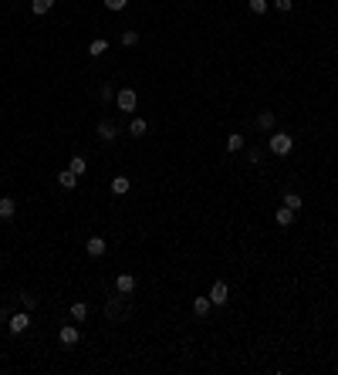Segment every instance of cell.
Masks as SVG:
<instances>
[{"label": "cell", "instance_id": "obj_1", "mask_svg": "<svg viewBox=\"0 0 338 375\" xmlns=\"http://www.w3.org/2000/svg\"><path fill=\"white\" fill-rule=\"evenodd\" d=\"M267 149H271L274 155H288L291 149H294V139H291V135H284V132H274L271 139H267Z\"/></svg>", "mask_w": 338, "mask_h": 375}, {"label": "cell", "instance_id": "obj_2", "mask_svg": "<svg viewBox=\"0 0 338 375\" xmlns=\"http://www.w3.org/2000/svg\"><path fill=\"white\" fill-rule=\"evenodd\" d=\"M115 102H119V108L122 112H136V105H139V95L132 88H122L119 95H115Z\"/></svg>", "mask_w": 338, "mask_h": 375}, {"label": "cell", "instance_id": "obj_3", "mask_svg": "<svg viewBox=\"0 0 338 375\" xmlns=\"http://www.w3.org/2000/svg\"><path fill=\"white\" fill-rule=\"evenodd\" d=\"M7 328H10L14 334H24L27 328H31V311H21V314H14V318L7 321Z\"/></svg>", "mask_w": 338, "mask_h": 375}, {"label": "cell", "instance_id": "obj_4", "mask_svg": "<svg viewBox=\"0 0 338 375\" xmlns=\"http://www.w3.org/2000/svg\"><path fill=\"white\" fill-rule=\"evenodd\" d=\"M98 139H102V142H112L115 139V135H119V125H115L112 122V119H102V122H98Z\"/></svg>", "mask_w": 338, "mask_h": 375}, {"label": "cell", "instance_id": "obj_5", "mask_svg": "<svg viewBox=\"0 0 338 375\" xmlns=\"http://www.w3.org/2000/svg\"><path fill=\"white\" fill-rule=\"evenodd\" d=\"M210 301H213V304H227V301H230V287H227L223 281H217V284L210 287Z\"/></svg>", "mask_w": 338, "mask_h": 375}, {"label": "cell", "instance_id": "obj_6", "mask_svg": "<svg viewBox=\"0 0 338 375\" xmlns=\"http://www.w3.org/2000/svg\"><path fill=\"white\" fill-rule=\"evenodd\" d=\"M58 338H61V345H68V348H71V345H78V338H81V331L74 325H61V331H58Z\"/></svg>", "mask_w": 338, "mask_h": 375}, {"label": "cell", "instance_id": "obj_7", "mask_svg": "<svg viewBox=\"0 0 338 375\" xmlns=\"http://www.w3.org/2000/svg\"><path fill=\"white\" fill-rule=\"evenodd\" d=\"M85 250H88V257H102V253L108 250V244H105L102 236H88V244H85Z\"/></svg>", "mask_w": 338, "mask_h": 375}, {"label": "cell", "instance_id": "obj_8", "mask_svg": "<svg viewBox=\"0 0 338 375\" xmlns=\"http://www.w3.org/2000/svg\"><path fill=\"white\" fill-rule=\"evenodd\" d=\"M115 291L119 294H132L136 291V278H132V274H119V278H115Z\"/></svg>", "mask_w": 338, "mask_h": 375}, {"label": "cell", "instance_id": "obj_9", "mask_svg": "<svg viewBox=\"0 0 338 375\" xmlns=\"http://www.w3.org/2000/svg\"><path fill=\"white\" fill-rule=\"evenodd\" d=\"M14 213H17V203L10 196H0V220H14Z\"/></svg>", "mask_w": 338, "mask_h": 375}, {"label": "cell", "instance_id": "obj_10", "mask_svg": "<svg viewBox=\"0 0 338 375\" xmlns=\"http://www.w3.org/2000/svg\"><path fill=\"white\" fill-rule=\"evenodd\" d=\"M210 308H213L210 294H206V298H196V301H193V314H196V318H206V314H210Z\"/></svg>", "mask_w": 338, "mask_h": 375}, {"label": "cell", "instance_id": "obj_11", "mask_svg": "<svg viewBox=\"0 0 338 375\" xmlns=\"http://www.w3.org/2000/svg\"><path fill=\"white\" fill-rule=\"evenodd\" d=\"M74 183H78V176H74L71 169H61V172H58V186H61V189H74Z\"/></svg>", "mask_w": 338, "mask_h": 375}, {"label": "cell", "instance_id": "obj_12", "mask_svg": "<svg viewBox=\"0 0 338 375\" xmlns=\"http://www.w3.org/2000/svg\"><path fill=\"white\" fill-rule=\"evenodd\" d=\"M129 132L136 135V139H142L145 132H149V122H145V119H132V122H129Z\"/></svg>", "mask_w": 338, "mask_h": 375}, {"label": "cell", "instance_id": "obj_13", "mask_svg": "<svg viewBox=\"0 0 338 375\" xmlns=\"http://www.w3.org/2000/svg\"><path fill=\"white\" fill-rule=\"evenodd\" d=\"M129 189H132V183L125 180V176H115V180H112V193H115V196H125Z\"/></svg>", "mask_w": 338, "mask_h": 375}, {"label": "cell", "instance_id": "obj_14", "mask_svg": "<svg viewBox=\"0 0 338 375\" xmlns=\"http://www.w3.org/2000/svg\"><path fill=\"white\" fill-rule=\"evenodd\" d=\"M68 169H71L74 176H85V172H88V163H85V155H71V166H68Z\"/></svg>", "mask_w": 338, "mask_h": 375}, {"label": "cell", "instance_id": "obj_15", "mask_svg": "<svg viewBox=\"0 0 338 375\" xmlns=\"http://www.w3.org/2000/svg\"><path fill=\"white\" fill-rule=\"evenodd\" d=\"M284 206H291V210L298 213L301 206H305V196H298V193H284Z\"/></svg>", "mask_w": 338, "mask_h": 375}, {"label": "cell", "instance_id": "obj_16", "mask_svg": "<svg viewBox=\"0 0 338 375\" xmlns=\"http://www.w3.org/2000/svg\"><path fill=\"white\" fill-rule=\"evenodd\" d=\"M105 51H108V41H102V37H95V41L88 44V54H91V57H102Z\"/></svg>", "mask_w": 338, "mask_h": 375}, {"label": "cell", "instance_id": "obj_17", "mask_svg": "<svg viewBox=\"0 0 338 375\" xmlns=\"http://www.w3.org/2000/svg\"><path fill=\"white\" fill-rule=\"evenodd\" d=\"M257 129L260 132H271L274 129V112H260L257 115Z\"/></svg>", "mask_w": 338, "mask_h": 375}, {"label": "cell", "instance_id": "obj_18", "mask_svg": "<svg viewBox=\"0 0 338 375\" xmlns=\"http://www.w3.org/2000/svg\"><path fill=\"white\" fill-rule=\"evenodd\" d=\"M277 223H281V227H291V223H294V210H291V206H281V210H277Z\"/></svg>", "mask_w": 338, "mask_h": 375}, {"label": "cell", "instance_id": "obj_19", "mask_svg": "<svg viewBox=\"0 0 338 375\" xmlns=\"http://www.w3.org/2000/svg\"><path fill=\"white\" fill-rule=\"evenodd\" d=\"M51 7H54V0H31V10H34L37 17H41V14H48Z\"/></svg>", "mask_w": 338, "mask_h": 375}, {"label": "cell", "instance_id": "obj_20", "mask_svg": "<svg viewBox=\"0 0 338 375\" xmlns=\"http://www.w3.org/2000/svg\"><path fill=\"white\" fill-rule=\"evenodd\" d=\"M227 149H230V152H240V149H243V135H240V132L227 135Z\"/></svg>", "mask_w": 338, "mask_h": 375}, {"label": "cell", "instance_id": "obj_21", "mask_svg": "<svg viewBox=\"0 0 338 375\" xmlns=\"http://www.w3.org/2000/svg\"><path fill=\"white\" fill-rule=\"evenodd\" d=\"M71 318H74V321H85V318H88V304H85V301L71 304Z\"/></svg>", "mask_w": 338, "mask_h": 375}, {"label": "cell", "instance_id": "obj_22", "mask_svg": "<svg viewBox=\"0 0 338 375\" xmlns=\"http://www.w3.org/2000/svg\"><path fill=\"white\" fill-rule=\"evenodd\" d=\"M21 308L34 311V308H37V298H34V294H21Z\"/></svg>", "mask_w": 338, "mask_h": 375}, {"label": "cell", "instance_id": "obj_23", "mask_svg": "<svg viewBox=\"0 0 338 375\" xmlns=\"http://www.w3.org/2000/svg\"><path fill=\"white\" fill-rule=\"evenodd\" d=\"M105 314H108V318L119 314V298H108V301H105Z\"/></svg>", "mask_w": 338, "mask_h": 375}, {"label": "cell", "instance_id": "obj_24", "mask_svg": "<svg viewBox=\"0 0 338 375\" xmlns=\"http://www.w3.org/2000/svg\"><path fill=\"white\" fill-rule=\"evenodd\" d=\"M267 10V0H250V14H264Z\"/></svg>", "mask_w": 338, "mask_h": 375}, {"label": "cell", "instance_id": "obj_25", "mask_svg": "<svg viewBox=\"0 0 338 375\" xmlns=\"http://www.w3.org/2000/svg\"><path fill=\"white\" fill-rule=\"evenodd\" d=\"M136 41H139V34H136V31H125V34H122V44H125V48H132Z\"/></svg>", "mask_w": 338, "mask_h": 375}, {"label": "cell", "instance_id": "obj_26", "mask_svg": "<svg viewBox=\"0 0 338 375\" xmlns=\"http://www.w3.org/2000/svg\"><path fill=\"white\" fill-rule=\"evenodd\" d=\"M98 95H102V102H112V98H115V91H112V85L105 82V85H102V91H98Z\"/></svg>", "mask_w": 338, "mask_h": 375}, {"label": "cell", "instance_id": "obj_27", "mask_svg": "<svg viewBox=\"0 0 338 375\" xmlns=\"http://www.w3.org/2000/svg\"><path fill=\"white\" fill-rule=\"evenodd\" d=\"M125 4H129V0H105V7H108V10H125Z\"/></svg>", "mask_w": 338, "mask_h": 375}, {"label": "cell", "instance_id": "obj_28", "mask_svg": "<svg viewBox=\"0 0 338 375\" xmlns=\"http://www.w3.org/2000/svg\"><path fill=\"white\" fill-rule=\"evenodd\" d=\"M274 7H277V10H291V7H294V0H274Z\"/></svg>", "mask_w": 338, "mask_h": 375}]
</instances>
